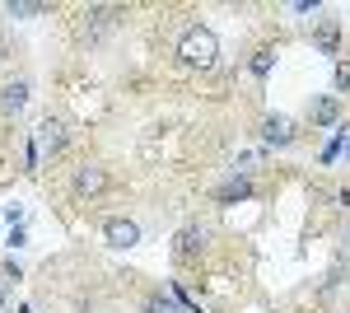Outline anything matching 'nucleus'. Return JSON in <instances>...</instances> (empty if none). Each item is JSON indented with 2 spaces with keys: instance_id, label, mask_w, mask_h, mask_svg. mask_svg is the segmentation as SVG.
I'll return each instance as SVG.
<instances>
[{
  "instance_id": "nucleus-3",
  "label": "nucleus",
  "mask_w": 350,
  "mask_h": 313,
  "mask_svg": "<svg viewBox=\"0 0 350 313\" xmlns=\"http://www.w3.org/2000/svg\"><path fill=\"white\" fill-rule=\"evenodd\" d=\"M75 197H98L103 187H108V173L98 168V164H84V168H75Z\"/></svg>"
},
{
  "instance_id": "nucleus-15",
  "label": "nucleus",
  "mask_w": 350,
  "mask_h": 313,
  "mask_svg": "<svg viewBox=\"0 0 350 313\" xmlns=\"http://www.w3.org/2000/svg\"><path fill=\"white\" fill-rule=\"evenodd\" d=\"M346 155H350V136H346Z\"/></svg>"
},
{
  "instance_id": "nucleus-14",
  "label": "nucleus",
  "mask_w": 350,
  "mask_h": 313,
  "mask_svg": "<svg viewBox=\"0 0 350 313\" xmlns=\"http://www.w3.org/2000/svg\"><path fill=\"white\" fill-rule=\"evenodd\" d=\"M336 89H350V61L336 66Z\"/></svg>"
},
{
  "instance_id": "nucleus-7",
  "label": "nucleus",
  "mask_w": 350,
  "mask_h": 313,
  "mask_svg": "<svg viewBox=\"0 0 350 313\" xmlns=\"http://www.w3.org/2000/svg\"><path fill=\"white\" fill-rule=\"evenodd\" d=\"M262 140H267V145H290V140H295V122H290V117H267V122H262Z\"/></svg>"
},
{
  "instance_id": "nucleus-16",
  "label": "nucleus",
  "mask_w": 350,
  "mask_h": 313,
  "mask_svg": "<svg viewBox=\"0 0 350 313\" xmlns=\"http://www.w3.org/2000/svg\"><path fill=\"white\" fill-rule=\"evenodd\" d=\"M0 309H5V295H0Z\"/></svg>"
},
{
  "instance_id": "nucleus-10",
  "label": "nucleus",
  "mask_w": 350,
  "mask_h": 313,
  "mask_svg": "<svg viewBox=\"0 0 350 313\" xmlns=\"http://www.w3.org/2000/svg\"><path fill=\"white\" fill-rule=\"evenodd\" d=\"M271 61H275V52H271V47L252 52V75H257V79H267V75H271Z\"/></svg>"
},
{
  "instance_id": "nucleus-6",
  "label": "nucleus",
  "mask_w": 350,
  "mask_h": 313,
  "mask_svg": "<svg viewBox=\"0 0 350 313\" xmlns=\"http://www.w3.org/2000/svg\"><path fill=\"white\" fill-rule=\"evenodd\" d=\"M308 117H313V127H336V117H341V99H336V94H323L318 103L308 108Z\"/></svg>"
},
{
  "instance_id": "nucleus-1",
  "label": "nucleus",
  "mask_w": 350,
  "mask_h": 313,
  "mask_svg": "<svg viewBox=\"0 0 350 313\" xmlns=\"http://www.w3.org/2000/svg\"><path fill=\"white\" fill-rule=\"evenodd\" d=\"M178 56H183L187 66H196V71H211L215 56H219V38L206 24H191L187 33L178 38Z\"/></svg>"
},
{
  "instance_id": "nucleus-4",
  "label": "nucleus",
  "mask_w": 350,
  "mask_h": 313,
  "mask_svg": "<svg viewBox=\"0 0 350 313\" xmlns=\"http://www.w3.org/2000/svg\"><path fill=\"white\" fill-rule=\"evenodd\" d=\"M173 253L187 262V258H201L206 253V229L201 225H187V229H178V238H173Z\"/></svg>"
},
{
  "instance_id": "nucleus-12",
  "label": "nucleus",
  "mask_w": 350,
  "mask_h": 313,
  "mask_svg": "<svg viewBox=\"0 0 350 313\" xmlns=\"http://www.w3.org/2000/svg\"><path fill=\"white\" fill-rule=\"evenodd\" d=\"M145 313H187V309H178V304L163 299V295H150V299H145Z\"/></svg>"
},
{
  "instance_id": "nucleus-5",
  "label": "nucleus",
  "mask_w": 350,
  "mask_h": 313,
  "mask_svg": "<svg viewBox=\"0 0 350 313\" xmlns=\"http://www.w3.org/2000/svg\"><path fill=\"white\" fill-rule=\"evenodd\" d=\"M38 145H42L47 155H61V150H66V122L47 117V122L38 127Z\"/></svg>"
},
{
  "instance_id": "nucleus-8",
  "label": "nucleus",
  "mask_w": 350,
  "mask_h": 313,
  "mask_svg": "<svg viewBox=\"0 0 350 313\" xmlns=\"http://www.w3.org/2000/svg\"><path fill=\"white\" fill-rule=\"evenodd\" d=\"M5 112H24V103H28V79H14L10 89H5Z\"/></svg>"
},
{
  "instance_id": "nucleus-9",
  "label": "nucleus",
  "mask_w": 350,
  "mask_h": 313,
  "mask_svg": "<svg viewBox=\"0 0 350 313\" xmlns=\"http://www.w3.org/2000/svg\"><path fill=\"white\" fill-rule=\"evenodd\" d=\"M243 197H252V183L247 178H234V183L219 187V201H243Z\"/></svg>"
},
{
  "instance_id": "nucleus-11",
  "label": "nucleus",
  "mask_w": 350,
  "mask_h": 313,
  "mask_svg": "<svg viewBox=\"0 0 350 313\" xmlns=\"http://www.w3.org/2000/svg\"><path fill=\"white\" fill-rule=\"evenodd\" d=\"M318 47H323V52H336V19H323V28H318Z\"/></svg>"
},
{
  "instance_id": "nucleus-2",
  "label": "nucleus",
  "mask_w": 350,
  "mask_h": 313,
  "mask_svg": "<svg viewBox=\"0 0 350 313\" xmlns=\"http://www.w3.org/2000/svg\"><path fill=\"white\" fill-rule=\"evenodd\" d=\"M103 238H108L112 248H135V243H140V225L112 215V220H103Z\"/></svg>"
},
{
  "instance_id": "nucleus-13",
  "label": "nucleus",
  "mask_w": 350,
  "mask_h": 313,
  "mask_svg": "<svg viewBox=\"0 0 350 313\" xmlns=\"http://www.w3.org/2000/svg\"><path fill=\"white\" fill-rule=\"evenodd\" d=\"M42 10H47V5H28V0H19V5H10V14H14V19H28V14H42Z\"/></svg>"
}]
</instances>
